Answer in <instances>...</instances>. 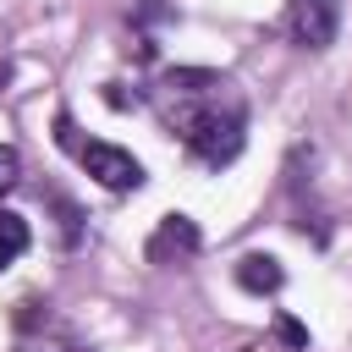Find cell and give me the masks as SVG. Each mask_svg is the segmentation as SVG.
<instances>
[{
  "label": "cell",
  "mask_w": 352,
  "mask_h": 352,
  "mask_svg": "<svg viewBox=\"0 0 352 352\" xmlns=\"http://www.w3.org/2000/svg\"><path fill=\"white\" fill-rule=\"evenodd\" d=\"M275 336H280V341H286V346H297V352H302V346H308V330H302V324H297V319H292V314H275Z\"/></svg>",
  "instance_id": "9"
},
{
  "label": "cell",
  "mask_w": 352,
  "mask_h": 352,
  "mask_svg": "<svg viewBox=\"0 0 352 352\" xmlns=\"http://www.w3.org/2000/svg\"><path fill=\"white\" fill-rule=\"evenodd\" d=\"M236 286L253 292V297H270V292L286 286V270H280L275 253H242V258H236Z\"/></svg>",
  "instance_id": "5"
},
{
  "label": "cell",
  "mask_w": 352,
  "mask_h": 352,
  "mask_svg": "<svg viewBox=\"0 0 352 352\" xmlns=\"http://www.w3.org/2000/svg\"><path fill=\"white\" fill-rule=\"evenodd\" d=\"M148 110L160 116V126L170 138L187 143L192 160H204L209 170L231 165L248 143V99L236 94L231 77L204 72V66H170L148 82Z\"/></svg>",
  "instance_id": "1"
},
{
  "label": "cell",
  "mask_w": 352,
  "mask_h": 352,
  "mask_svg": "<svg viewBox=\"0 0 352 352\" xmlns=\"http://www.w3.org/2000/svg\"><path fill=\"white\" fill-rule=\"evenodd\" d=\"M204 248V231L187 220V214H165L160 226H154V236H148V264H176V258H192Z\"/></svg>",
  "instance_id": "4"
},
{
  "label": "cell",
  "mask_w": 352,
  "mask_h": 352,
  "mask_svg": "<svg viewBox=\"0 0 352 352\" xmlns=\"http://www.w3.org/2000/svg\"><path fill=\"white\" fill-rule=\"evenodd\" d=\"M16 182H22V154L11 143H0V192H11Z\"/></svg>",
  "instance_id": "8"
},
{
  "label": "cell",
  "mask_w": 352,
  "mask_h": 352,
  "mask_svg": "<svg viewBox=\"0 0 352 352\" xmlns=\"http://www.w3.org/2000/svg\"><path fill=\"white\" fill-rule=\"evenodd\" d=\"M44 198H50V204H55V214H60V242H66V248H77V242H82V209H77L60 187H50Z\"/></svg>",
  "instance_id": "7"
},
{
  "label": "cell",
  "mask_w": 352,
  "mask_h": 352,
  "mask_svg": "<svg viewBox=\"0 0 352 352\" xmlns=\"http://www.w3.org/2000/svg\"><path fill=\"white\" fill-rule=\"evenodd\" d=\"M286 22H292V38L302 50H330L341 33V0H292Z\"/></svg>",
  "instance_id": "3"
},
{
  "label": "cell",
  "mask_w": 352,
  "mask_h": 352,
  "mask_svg": "<svg viewBox=\"0 0 352 352\" xmlns=\"http://www.w3.org/2000/svg\"><path fill=\"white\" fill-rule=\"evenodd\" d=\"M6 88H11V66L0 60V94H6Z\"/></svg>",
  "instance_id": "10"
},
{
  "label": "cell",
  "mask_w": 352,
  "mask_h": 352,
  "mask_svg": "<svg viewBox=\"0 0 352 352\" xmlns=\"http://www.w3.org/2000/svg\"><path fill=\"white\" fill-rule=\"evenodd\" d=\"M28 242H33L28 220H22V214H11V209H0V270H6V264H16V258L28 253Z\"/></svg>",
  "instance_id": "6"
},
{
  "label": "cell",
  "mask_w": 352,
  "mask_h": 352,
  "mask_svg": "<svg viewBox=\"0 0 352 352\" xmlns=\"http://www.w3.org/2000/svg\"><path fill=\"white\" fill-rule=\"evenodd\" d=\"M55 143H60V148H66L99 187H110V192H138V187H143V165H138L126 148L104 143V138H82L77 121H72L66 110L55 116Z\"/></svg>",
  "instance_id": "2"
}]
</instances>
